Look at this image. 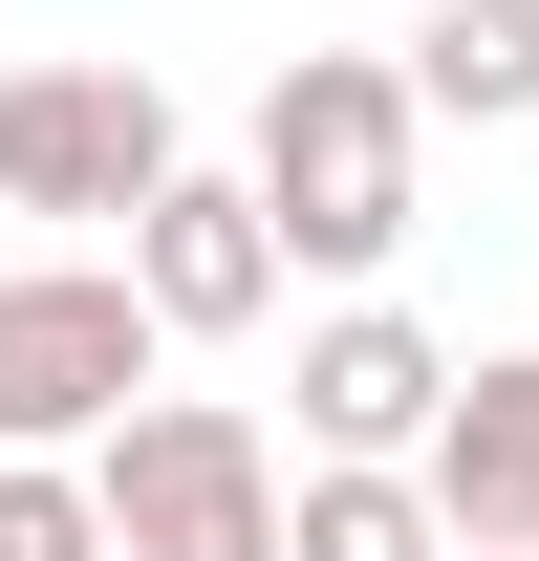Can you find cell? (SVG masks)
Wrapping results in <instances>:
<instances>
[{
    "label": "cell",
    "instance_id": "cell-10",
    "mask_svg": "<svg viewBox=\"0 0 539 561\" xmlns=\"http://www.w3.org/2000/svg\"><path fill=\"white\" fill-rule=\"evenodd\" d=\"M0 561H108V496H87V454H0Z\"/></svg>",
    "mask_w": 539,
    "mask_h": 561
},
{
    "label": "cell",
    "instance_id": "cell-9",
    "mask_svg": "<svg viewBox=\"0 0 539 561\" xmlns=\"http://www.w3.org/2000/svg\"><path fill=\"white\" fill-rule=\"evenodd\" d=\"M280 561H454V540H432V496L389 454H302L280 476Z\"/></svg>",
    "mask_w": 539,
    "mask_h": 561
},
{
    "label": "cell",
    "instance_id": "cell-6",
    "mask_svg": "<svg viewBox=\"0 0 539 561\" xmlns=\"http://www.w3.org/2000/svg\"><path fill=\"white\" fill-rule=\"evenodd\" d=\"M130 302L173 324V346H238V324H280V216L238 195V173H195V151H173V195L130 216Z\"/></svg>",
    "mask_w": 539,
    "mask_h": 561
},
{
    "label": "cell",
    "instance_id": "cell-8",
    "mask_svg": "<svg viewBox=\"0 0 539 561\" xmlns=\"http://www.w3.org/2000/svg\"><path fill=\"white\" fill-rule=\"evenodd\" d=\"M410 108H454V130H539V0H432V22H410Z\"/></svg>",
    "mask_w": 539,
    "mask_h": 561
},
{
    "label": "cell",
    "instance_id": "cell-2",
    "mask_svg": "<svg viewBox=\"0 0 539 561\" xmlns=\"http://www.w3.org/2000/svg\"><path fill=\"white\" fill-rule=\"evenodd\" d=\"M151 367H173V324L130 302V260H0V454H108Z\"/></svg>",
    "mask_w": 539,
    "mask_h": 561
},
{
    "label": "cell",
    "instance_id": "cell-3",
    "mask_svg": "<svg viewBox=\"0 0 539 561\" xmlns=\"http://www.w3.org/2000/svg\"><path fill=\"white\" fill-rule=\"evenodd\" d=\"M87 496H108V561H280V432L238 389H151L87 454Z\"/></svg>",
    "mask_w": 539,
    "mask_h": 561
},
{
    "label": "cell",
    "instance_id": "cell-1",
    "mask_svg": "<svg viewBox=\"0 0 539 561\" xmlns=\"http://www.w3.org/2000/svg\"><path fill=\"white\" fill-rule=\"evenodd\" d=\"M410 151H432V108H410V66H367V44H302V66L260 87V151H238V195L280 216V280H389L410 260Z\"/></svg>",
    "mask_w": 539,
    "mask_h": 561
},
{
    "label": "cell",
    "instance_id": "cell-5",
    "mask_svg": "<svg viewBox=\"0 0 539 561\" xmlns=\"http://www.w3.org/2000/svg\"><path fill=\"white\" fill-rule=\"evenodd\" d=\"M410 496H432V540H454V561H539V346H474V367H454V411H432Z\"/></svg>",
    "mask_w": 539,
    "mask_h": 561
},
{
    "label": "cell",
    "instance_id": "cell-7",
    "mask_svg": "<svg viewBox=\"0 0 539 561\" xmlns=\"http://www.w3.org/2000/svg\"><path fill=\"white\" fill-rule=\"evenodd\" d=\"M432 411H454V346L410 324V302H345V324H302V454H432Z\"/></svg>",
    "mask_w": 539,
    "mask_h": 561
},
{
    "label": "cell",
    "instance_id": "cell-4",
    "mask_svg": "<svg viewBox=\"0 0 539 561\" xmlns=\"http://www.w3.org/2000/svg\"><path fill=\"white\" fill-rule=\"evenodd\" d=\"M173 87L151 66H0V216H151Z\"/></svg>",
    "mask_w": 539,
    "mask_h": 561
}]
</instances>
